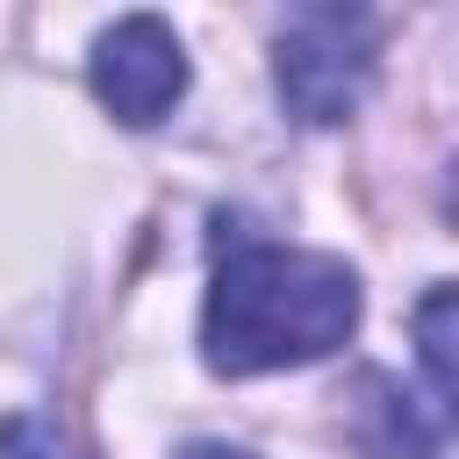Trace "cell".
I'll return each instance as SVG.
<instances>
[{"label":"cell","mask_w":459,"mask_h":459,"mask_svg":"<svg viewBox=\"0 0 459 459\" xmlns=\"http://www.w3.org/2000/svg\"><path fill=\"white\" fill-rule=\"evenodd\" d=\"M452 287H430V301L416 308V337H423V366H430V387H437V409L452 402Z\"/></svg>","instance_id":"5"},{"label":"cell","mask_w":459,"mask_h":459,"mask_svg":"<svg viewBox=\"0 0 459 459\" xmlns=\"http://www.w3.org/2000/svg\"><path fill=\"white\" fill-rule=\"evenodd\" d=\"M93 93L115 122L151 129L179 93H186V50L158 14H122L93 43Z\"/></svg>","instance_id":"3"},{"label":"cell","mask_w":459,"mask_h":459,"mask_svg":"<svg viewBox=\"0 0 459 459\" xmlns=\"http://www.w3.org/2000/svg\"><path fill=\"white\" fill-rule=\"evenodd\" d=\"M0 459H93V452L50 416H7L0 423Z\"/></svg>","instance_id":"4"},{"label":"cell","mask_w":459,"mask_h":459,"mask_svg":"<svg viewBox=\"0 0 459 459\" xmlns=\"http://www.w3.org/2000/svg\"><path fill=\"white\" fill-rule=\"evenodd\" d=\"M179 459H251V452H237V445H186Z\"/></svg>","instance_id":"6"},{"label":"cell","mask_w":459,"mask_h":459,"mask_svg":"<svg viewBox=\"0 0 459 459\" xmlns=\"http://www.w3.org/2000/svg\"><path fill=\"white\" fill-rule=\"evenodd\" d=\"M351 323H359V280L344 258L294 244H230V258L208 280L201 351L215 373L244 380L337 351Z\"/></svg>","instance_id":"1"},{"label":"cell","mask_w":459,"mask_h":459,"mask_svg":"<svg viewBox=\"0 0 459 459\" xmlns=\"http://www.w3.org/2000/svg\"><path fill=\"white\" fill-rule=\"evenodd\" d=\"M280 100L301 122H344L373 79V22L359 7H301L280 29Z\"/></svg>","instance_id":"2"}]
</instances>
